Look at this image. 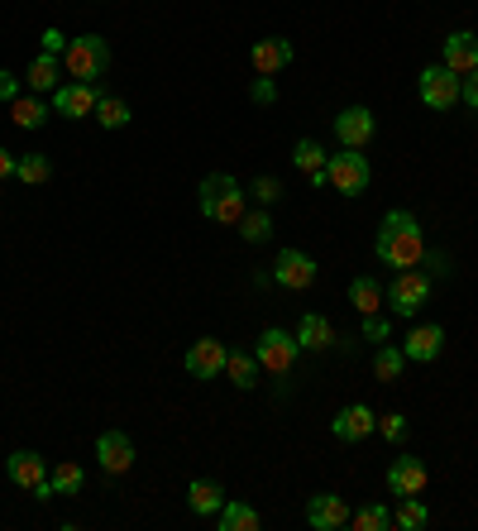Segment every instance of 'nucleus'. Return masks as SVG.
I'll list each match as a JSON object with an SVG mask.
<instances>
[{
	"label": "nucleus",
	"instance_id": "1",
	"mask_svg": "<svg viewBox=\"0 0 478 531\" xmlns=\"http://www.w3.org/2000/svg\"><path fill=\"white\" fill-rule=\"evenodd\" d=\"M373 254L383 268H416L426 259V230L412 211H388L383 225H378V240H373Z\"/></svg>",
	"mask_w": 478,
	"mask_h": 531
},
{
	"label": "nucleus",
	"instance_id": "2",
	"mask_svg": "<svg viewBox=\"0 0 478 531\" xmlns=\"http://www.w3.org/2000/svg\"><path fill=\"white\" fill-rule=\"evenodd\" d=\"M196 206H201L206 221L239 225V216L249 211V192L230 173H211V177H201V187H196Z\"/></svg>",
	"mask_w": 478,
	"mask_h": 531
},
{
	"label": "nucleus",
	"instance_id": "3",
	"mask_svg": "<svg viewBox=\"0 0 478 531\" xmlns=\"http://www.w3.org/2000/svg\"><path fill=\"white\" fill-rule=\"evenodd\" d=\"M369 158H364V149H340V154L326 158V182L330 192H340V197H364L369 192Z\"/></svg>",
	"mask_w": 478,
	"mask_h": 531
},
{
	"label": "nucleus",
	"instance_id": "4",
	"mask_svg": "<svg viewBox=\"0 0 478 531\" xmlns=\"http://www.w3.org/2000/svg\"><path fill=\"white\" fill-rule=\"evenodd\" d=\"M426 302H431V278L421 268H397L383 288V307H392V316H416Z\"/></svg>",
	"mask_w": 478,
	"mask_h": 531
},
{
	"label": "nucleus",
	"instance_id": "5",
	"mask_svg": "<svg viewBox=\"0 0 478 531\" xmlns=\"http://www.w3.org/2000/svg\"><path fill=\"white\" fill-rule=\"evenodd\" d=\"M106 67H110V44L101 39V34L67 39V53H63V72H67V77H77V82H96Z\"/></svg>",
	"mask_w": 478,
	"mask_h": 531
},
{
	"label": "nucleus",
	"instance_id": "6",
	"mask_svg": "<svg viewBox=\"0 0 478 531\" xmlns=\"http://www.w3.org/2000/svg\"><path fill=\"white\" fill-rule=\"evenodd\" d=\"M297 354H302V345H297V335L283 331V326H268V331L259 335V345H254V359H259V369H268V374H292V364H297Z\"/></svg>",
	"mask_w": 478,
	"mask_h": 531
},
{
	"label": "nucleus",
	"instance_id": "7",
	"mask_svg": "<svg viewBox=\"0 0 478 531\" xmlns=\"http://www.w3.org/2000/svg\"><path fill=\"white\" fill-rule=\"evenodd\" d=\"M459 87H464V77L450 72L445 63L426 67V72L416 77V91H421V101H426L431 111H455V106H459Z\"/></svg>",
	"mask_w": 478,
	"mask_h": 531
},
{
	"label": "nucleus",
	"instance_id": "8",
	"mask_svg": "<svg viewBox=\"0 0 478 531\" xmlns=\"http://www.w3.org/2000/svg\"><path fill=\"white\" fill-rule=\"evenodd\" d=\"M373 134H378V120H373L369 106H345L335 115V139L340 149H369Z\"/></svg>",
	"mask_w": 478,
	"mask_h": 531
},
{
	"label": "nucleus",
	"instance_id": "9",
	"mask_svg": "<svg viewBox=\"0 0 478 531\" xmlns=\"http://www.w3.org/2000/svg\"><path fill=\"white\" fill-rule=\"evenodd\" d=\"M96 101H101V87H96V82H63V87L53 91V115L87 120V115H96Z\"/></svg>",
	"mask_w": 478,
	"mask_h": 531
},
{
	"label": "nucleus",
	"instance_id": "10",
	"mask_svg": "<svg viewBox=\"0 0 478 531\" xmlns=\"http://www.w3.org/2000/svg\"><path fill=\"white\" fill-rule=\"evenodd\" d=\"M273 278H278V288H287V292H306L316 283V259L302 254V249H278Z\"/></svg>",
	"mask_w": 478,
	"mask_h": 531
},
{
	"label": "nucleus",
	"instance_id": "11",
	"mask_svg": "<svg viewBox=\"0 0 478 531\" xmlns=\"http://www.w3.org/2000/svg\"><path fill=\"white\" fill-rule=\"evenodd\" d=\"M225 359H230V350L220 345L216 335H201V340H196L192 350H187V359H182V364H187V374H192V378H201V383H211V378H220V374H225Z\"/></svg>",
	"mask_w": 478,
	"mask_h": 531
},
{
	"label": "nucleus",
	"instance_id": "12",
	"mask_svg": "<svg viewBox=\"0 0 478 531\" xmlns=\"http://www.w3.org/2000/svg\"><path fill=\"white\" fill-rule=\"evenodd\" d=\"M330 431H335V441H369L373 431H378V412H373L369 402H349V407L335 412Z\"/></svg>",
	"mask_w": 478,
	"mask_h": 531
},
{
	"label": "nucleus",
	"instance_id": "13",
	"mask_svg": "<svg viewBox=\"0 0 478 531\" xmlns=\"http://www.w3.org/2000/svg\"><path fill=\"white\" fill-rule=\"evenodd\" d=\"M388 488L392 498H412V493H426L431 488V469L421 465L416 455H397L388 465Z\"/></svg>",
	"mask_w": 478,
	"mask_h": 531
},
{
	"label": "nucleus",
	"instance_id": "14",
	"mask_svg": "<svg viewBox=\"0 0 478 531\" xmlns=\"http://www.w3.org/2000/svg\"><path fill=\"white\" fill-rule=\"evenodd\" d=\"M440 63L450 67V72H459V77L478 72V34H469V29L445 34V44H440Z\"/></svg>",
	"mask_w": 478,
	"mask_h": 531
},
{
	"label": "nucleus",
	"instance_id": "15",
	"mask_svg": "<svg viewBox=\"0 0 478 531\" xmlns=\"http://www.w3.org/2000/svg\"><path fill=\"white\" fill-rule=\"evenodd\" d=\"M349 503L340 498V493H316V498H306V522L316 531H340L349 527Z\"/></svg>",
	"mask_w": 478,
	"mask_h": 531
},
{
	"label": "nucleus",
	"instance_id": "16",
	"mask_svg": "<svg viewBox=\"0 0 478 531\" xmlns=\"http://www.w3.org/2000/svg\"><path fill=\"white\" fill-rule=\"evenodd\" d=\"M96 460H101V469H106L110 479H120V474L134 469V441L125 431H106V436L96 441Z\"/></svg>",
	"mask_w": 478,
	"mask_h": 531
},
{
	"label": "nucleus",
	"instance_id": "17",
	"mask_svg": "<svg viewBox=\"0 0 478 531\" xmlns=\"http://www.w3.org/2000/svg\"><path fill=\"white\" fill-rule=\"evenodd\" d=\"M292 58H297L292 39H259V44L249 48V63H254L259 77H278L283 67H292Z\"/></svg>",
	"mask_w": 478,
	"mask_h": 531
},
{
	"label": "nucleus",
	"instance_id": "18",
	"mask_svg": "<svg viewBox=\"0 0 478 531\" xmlns=\"http://www.w3.org/2000/svg\"><path fill=\"white\" fill-rule=\"evenodd\" d=\"M5 474H10L15 488H29V493H34V488L48 479V460L39 450H15V455L5 460Z\"/></svg>",
	"mask_w": 478,
	"mask_h": 531
},
{
	"label": "nucleus",
	"instance_id": "19",
	"mask_svg": "<svg viewBox=\"0 0 478 531\" xmlns=\"http://www.w3.org/2000/svg\"><path fill=\"white\" fill-rule=\"evenodd\" d=\"M440 350H445V331H440L435 321H431V326H412L407 340H402V354H407L412 364H435Z\"/></svg>",
	"mask_w": 478,
	"mask_h": 531
},
{
	"label": "nucleus",
	"instance_id": "20",
	"mask_svg": "<svg viewBox=\"0 0 478 531\" xmlns=\"http://www.w3.org/2000/svg\"><path fill=\"white\" fill-rule=\"evenodd\" d=\"M58 72H63V58H53V53H39L34 63L24 67V87L34 91V96H53V91L63 87V82H58Z\"/></svg>",
	"mask_w": 478,
	"mask_h": 531
},
{
	"label": "nucleus",
	"instance_id": "21",
	"mask_svg": "<svg viewBox=\"0 0 478 531\" xmlns=\"http://www.w3.org/2000/svg\"><path fill=\"white\" fill-rule=\"evenodd\" d=\"M297 345H302V350H311V354L330 350V345H335V326H330L321 311H306L302 321H297Z\"/></svg>",
	"mask_w": 478,
	"mask_h": 531
},
{
	"label": "nucleus",
	"instance_id": "22",
	"mask_svg": "<svg viewBox=\"0 0 478 531\" xmlns=\"http://www.w3.org/2000/svg\"><path fill=\"white\" fill-rule=\"evenodd\" d=\"M326 149L316 144V139H297V149H292V163H297V173L311 182V187H321L326 182Z\"/></svg>",
	"mask_w": 478,
	"mask_h": 531
},
{
	"label": "nucleus",
	"instance_id": "23",
	"mask_svg": "<svg viewBox=\"0 0 478 531\" xmlns=\"http://www.w3.org/2000/svg\"><path fill=\"white\" fill-rule=\"evenodd\" d=\"M187 508H192L196 517H216V512L225 508V488H220L216 479H192V484H187Z\"/></svg>",
	"mask_w": 478,
	"mask_h": 531
},
{
	"label": "nucleus",
	"instance_id": "24",
	"mask_svg": "<svg viewBox=\"0 0 478 531\" xmlns=\"http://www.w3.org/2000/svg\"><path fill=\"white\" fill-rule=\"evenodd\" d=\"M349 302L359 316H373V311H383V283L373 278V273H359L354 283H349Z\"/></svg>",
	"mask_w": 478,
	"mask_h": 531
},
{
	"label": "nucleus",
	"instance_id": "25",
	"mask_svg": "<svg viewBox=\"0 0 478 531\" xmlns=\"http://www.w3.org/2000/svg\"><path fill=\"white\" fill-rule=\"evenodd\" d=\"M216 527L220 531H259L263 517L249 503H239V498H225V508L216 512Z\"/></svg>",
	"mask_w": 478,
	"mask_h": 531
},
{
	"label": "nucleus",
	"instance_id": "26",
	"mask_svg": "<svg viewBox=\"0 0 478 531\" xmlns=\"http://www.w3.org/2000/svg\"><path fill=\"white\" fill-rule=\"evenodd\" d=\"M10 120H15L20 130H44L48 125V96H20V101H10Z\"/></svg>",
	"mask_w": 478,
	"mask_h": 531
},
{
	"label": "nucleus",
	"instance_id": "27",
	"mask_svg": "<svg viewBox=\"0 0 478 531\" xmlns=\"http://www.w3.org/2000/svg\"><path fill=\"white\" fill-rule=\"evenodd\" d=\"M402 369H407V354H402V345H378V354H373V378L378 383H397L402 378Z\"/></svg>",
	"mask_w": 478,
	"mask_h": 531
},
{
	"label": "nucleus",
	"instance_id": "28",
	"mask_svg": "<svg viewBox=\"0 0 478 531\" xmlns=\"http://www.w3.org/2000/svg\"><path fill=\"white\" fill-rule=\"evenodd\" d=\"M392 527H402V531L431 527V508L421 503V493H412V498H402V503H397V512H392Z\"/></svg>",
	"mask_w": 478,
	"mask_h": 531
},
{
	"label": "nucleus",
	"instance_id": "29",
	"mask_svg": "<svg viewBox=\"0 0 478 531\" xmlns=\"http://www.w3.org/2000/svg\"><path fill=\"white\" fill-rule=\"evenodd\" d=\"M48 484H53V493H58V498H77V493H82V484H87V474H82V465L63 460V465H53Z\"/></svg>",
	"mask_w": 478,
	"mask_h": 531
},
{
	"label": "nucleus",
	"instance_id": "30",
	"mask_svg": "<svg viewBox=\"0 0 478 531\" xmlns=\"http://www.w3.org/2000/svg\"><path fill=\"white\" fill-rule=\"evenodd\" d=\"M130 120H134L130 106H125L120 96H106V91H101V101H96V125H101V130H125Z\"/></svg>",
	"mask_w": 478,
	"mask_h": 531
},
{
	"label": "nucleus",
	"instance_id": "31",
	"mask_svg": "<svg viewBox=\"0 0 478 531\" xmlns=\"http://www.w3.org/2000/svg\"><path fill=\"white\" fill-rule=\"evenodd\" d=\"M225 378L235 383L239 393L254 388V383H259V359H254V354H230V359H225Z\"/></svg>",
	"mask_w": 478,
	"mask_h": 531
},
{
	"label": "nucleus",
	"instance_id": "32",
	"mask_svg": "<svg viewBox=\"0 0 478 531\" xmlns=\"http://www.w3.org/2000/svg\"><path fill=\"white\" fill-rule=\"evenodd\" d=\"M349 527H354V531H392V508H383V503H369V508L349 512Z\"/></svg>",
	"mask_w": 478,
	"mask_h": 531
},
{
	"label": "nucleus",
	"instance_id": "33",
	"mask_svg": "<svg viewBox=\"0 0 478 531\" xmlns=\"http://www.w3.org/2000/svg\"><path fill=\"white\" fill-rule=\"evenodd\" d=\"M15 177H20V182H29V187H39V182H48V177H53V158H48V154H24L20 163H15Z\"/></svg>",
	"mask_w": 478,
	"mask_h": 531
},
{
	"label": "nucleus",
	"instance_id": "34",
	"mask_svg": "<svg viewBox=\"0 0 478 531\" xmlns=\"http://www.w3.org/2000/svg\"><path fill=\"white\" fill-rule=\"evenodd\" d=\"M239 235H244L249 244L268 240V235H273V216H268V206H263V211H244V216H239Z\"/></svg>",
	"mask_w": 478,
	"mask_h": 531
},
{
	"label": "nucleus",
	"instance_id": "35",
	"mask_svg": "<svg viewBox=\"0 0 478 531\" xmlns=\"http://www.w3.org/2000/svg\"><path fill=\"white\" fill-rule=\"evenodd\" d=\"M249 197L259 201V206H273V201H283V182L278 177H254L249 182Z\"/></svg>",
	"mask_w": 478,
	"mask_h": 531
},
{
	"label": "nucleus",
	"instance_id": "36",
	"mask_svg": "<svg viewBox=\"0 0 478 531\" xmlns=\"http://www.w3.org/2000/svg\"><path fill=\"white\" fill-rule=\"evenodd\" d=\"M378 436H388V441H407V417H402V412L378 417Z\"/></svg>",
	"mask_w": 478,
	"mask_h": 531
},
{
	"label": "nucleus",
	"instance_id": "37",
	"mask_svg": "<svg viewBox=\"0 0 478 531\" xmlns=\"http://www.w3.org/2000/svg\"><path fill=\"white\" fill-rule=\"evenodd\" d=\"M364 340H373V345H383V340H392V326L373 311V316H364Z\"/></svg>",
	"mask_w": 478,
	"mask_h": 531
},
{
	"label": "nucleus",
	"instance_id": "38",
	"mask_svg": "<svg viewBox=\"0 0 478 531\" xmlns=\"http://www.w3.org/2000/svg\"><path fill=\"white\" fill-rule=\"evenodd\" d=\"M259 106H273L278 101V87H273V77H254V91H249Z\"/></svg>",
	"mask_w": 478,
	"mask_h": 531
},
{
	"label": "nucleus",
	"instance_id": "39",
	"mask_svg": "<svg viewBox=\"0 0 478 531\" xmlns=\"http://www.w3.org/2000/svg\"><path fill=\"white\" fill-rule=\"evenodd\" d=\"M39 44H44V53L63 58V53H67V34H63V29H44V39H39Z\"/></svg>",
	"mask_w": 478,
	"mask_h": 531
},
{
	"label": "nucleus",
	"instance_id": "40",
	"mask_svg": "<svg viewBox=\"0 0 478 531\" xmlns=\"http://www.w3.org/2000/svg\"><path fill=\"white\" fill-rule=\"evenodd\" d=\"M0 101H5V106H10V101H20V77H15V72H5V67H0Z\"/></svg>",
	"mask_w": 478,
	"mask_h": 531
},
{
	"label": "nucleus",
	"instance_id": "41",
	"mask_svg": "<svg viewBox=\"0 0 478 531\" xmlns=\"http://www.w3.org/2000/svg\"><path fill=\"white\" fill-rule=\"evenodd\" d=\"M459 101H464L469 111H478V72H469V77H464V87H459Z\"/></svg>",
	"mask_w": 478,
	"mask_h": 531
},
{
	"label": "nucleus",
	"instance_id": "42",
	"mask_svg": "<svg viewBox=\"0 0 478 531\" xmlns=\"http://www.w3.org/2000/svg\"><path fill=\"white\" fill-rule=\"evenodd\" d=\"M15 163H20V158L10 154V149H0V182H5V177H15Z\"/></svg>",
	"mask_w": 478,
	"mask_h": 531
}]
</instances>
